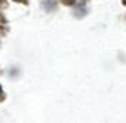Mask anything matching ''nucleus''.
Instances as JSON below:
<instances>
[{
    "label": "nucleus",
    "instance_id": "2",
    "mask_svg": "<svg viewBox=\"0 0 126 123\" xmlns=\"http://www.w3.org/2000/svg\"><path fill=\"white\" fill-rule=\"evenodd\" d=\"M15 1H26V0H15Z\"/></svg>",
    "mask_w": 126,
    "mask_h": 123
},
{
    "label": "nucleus",
    "instance_id": "1",
    "mask_svg": "<svg viewBox=\"0 0 126 123\" xmlns=\"http://www.w3.org/2000/svg\"><path fill=\"white\" fill-rule=\"evenodd\" d=\"M1 93H3V89H1V86H0V96H1Z\"/></svg>",
    "mask_w": 126,
    "mask_h": 123
}]
</instances>
